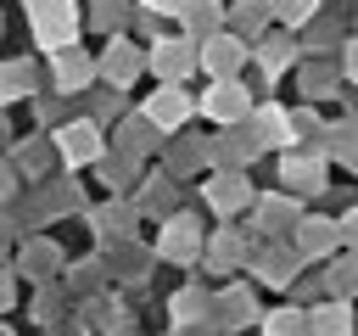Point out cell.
<instances>
[{"label":"cell","instance_id":"6da1fadb","mask_svg":"<svg viewBox=\"0 0 358 336\" xmlns=\"http://www.w3.org/2000/svg\"><path fill=\"white\" fill-rule=\"evenodd\" d=\"M246 106H252V95H246L235 78H213V90L201 95V112H207V118H218V123L246 118Z\"/></svg>","mask_w":358,"mask_h":336},{"label":"cell","instance_id":"7a4b0ae2","mask_svg":"<svg viewBox=\"0 0 358 336\" xmlns=\"http://www.w3.org/2000/svg\"><path fill=\"white\" fill-rule=\"evenodd\" d=\"M241 62H246V45H241L235 34H207V45H201V67H207L213 78H235Z\"/></svg>","mask_w":358,"mask_h":336},{"label":"cell","instance_id":"3957f363","mask_svg":"<svg viewBox=\"0 0 358 336\" xmlns=\"http://www.w3.org/2000/svg\"><path fill=\"white\" fill-rule=\"evenodd\" d=\"M145 118H151L157 129H179V123L190 118V101L179 95V84H168V90H157V95L145 101Z\"/></svg>","mask_w":358,"mask_h":336},{"label":"cell","instance_id":"277c9868","mask_svg":"<svg viewBox=\"0 0 358 336\" xmlns=\"http://www.w3.org/2000/svg\"><path fill=\"white\" fill-rule=\"evenodd\" d=\"M336 224L330 218H302L296 224V258H324V252H336Z\"/></svg>","mask_w":358,"mask_h":336},{"label":"cell","instance_id":"5b68a950","mask_svg":"<svg viewBox=\"0 0 358 336\" xmlns=\"http://www.w3.org/2000/svg\"><path fill=\"white\" fill-rule=\"evenodd\" d=\"M196 246H201L196 224H190V218H168V230H162V258H173V263H190V258H196Z\"/></svg>","mask_w":358,"mask_h":336},{"label":"cell","instance_id":"8992f818","mask_svg":"<svg viewBox=\"0 0 358 336\" xmlns=\"http://www.w3.org/2000/svg\"><path fill=\"white\" fill-rule=\"evenodd\" d=\"M62 157H67V162H90V157H101V134H95V123H67V129H62Z\"/></svg>","mask_w":358,"mask_h":336},{"label":"cell","instance_id":"52a82bcc","mask_svg":"<svg viewBox=\"0 0 358 336\" xmlns=\"http://www.w3.org/2000/svg\"><path fill=\"white\" fill-rule=\"evenodd\" d=\"M190 62H196V50H190V45H179V39H162V45H157V56H151V67H157L168 84H173V78H185V73H190Z\"/></svg>","mask_w":358,"mask_h":336},{"label":"cell","instance_id":"ba28073f","mask_svg":"<svg viewBox=\"0 0 358 336\" xmlns=\"http://www.w3.org/2000/svg\"><path fill=\"white\" fill-rule=\"evenodd\" d=\"M308 330H313V336H352V314H347V302H324V308H313V314H308Z\"/></svg>","mask_w":358,"mask_h":336},{"label":"cell","instance_id":"9c48e42d","mask_svg":"<svg viewBox=\"0 0 358 336\" xmlns=\"http://www.w3.org/2000/svg\"><path fill=\"white\" fill-rule=\"evenodd\" d=\"M207 202H213L218 213H235V207L246 202V179H241V174H218V179H207Z\"/></svg>","mask_w":358,"mask_h":336},{"label":"cell","instance_id":"30bf717a","mask_svg":"<svg viewBox=\"0 0 358 336\" xmlns=\"http://www.w3.org/2000/svg\"><path fill=\"white\" fill-rule=\"evenodd\" d=\"M252 263H257V280H268V286H291V280H296V269H291L296 252H280V246H274V252H257Z\"/></svg>","mask_w":358,"mask_h":336},{"label":"cell","instance_id":"8fae6325","mask_svg":"<svg viewBox=\"0 0 358 336\" xmlns=\"http://www.w3.org/2000/svg\"><path fill=\"white\" fill-rule=\"evenodd\" d=\"M280 179H285L291 190H319V185H324V162H308V157H285Z\"/></svg>","mask_w":358,"mask_h":336},{"label":"cell","instance_id":"7c38bea8","mask_svg":"<svg viewBox=\"0 0 358 336\" xmlns=\"http://www.w3.org/2000/svg\"><path fill=\"white\" fill-rule=\"evenodd\" d=\"M263 336H313V330H308V314L302 308H280V314L263 319Z\"/></svg>","mask_w":358,"mask_h":336},{"label":"cell","instance_id":"4fadbf2b","mask_svg":"<svg viewBox=\"0 0 358 336\" xmlns=\"http://www.w3.org/2000/svg\"><path fill=\"white\" fill-rule=\"evenodd\" d=\"M291 140V123H285V112H257V146H285Z\"/></svg>","mask_w":358,"mask_h":336},{"label":"cell","instance_id":"5bb4252c","mask_svg":"<svg viewBox=\"0 0 358 336\" xmlns=\"http://www.w3.org/2000/svg\"><path fill=\"white\" fill-rule=\"evenodd\" d=\"M330 291H336V297L358 291V252H347V258L336 263V274H330Z\"/></svg>","mask_w":358,"mask_h":336},{"label":"cell","instance_id":"9a60e30c","mask_svg":"<svg viewBox=\"0 0 358 336\" xmlns=\"http://www.w3.org/2000/svg\"><path fill=\"white\" fill-rule=\"evenodd\" d=\"M218 314H224V325H246V319H252V297H246V291H229V297L218 302Z\"/></svg>","mask_w":358,"mask_h":336},{"label":"cell","instance_id":"2e32d148","mask_svg":"<svg viewBox=\"0 0 358 336\" xmlns=\"http://www.w3.org/2000/svg\"><path fill=\"white\" fill-rule=\"evenodd\" d=\"M106 73H112V78H117V84H123V78H134V73H140V56H134V50H129V45H117V50H112V56H106Z\"/></svg>","mask_w":358,"mask_h":336},{"label":"cell","instance_id":"e0dca14e","mask_svg":"<svg viewBox=\"0 0 358 336\" xmlns=\"http://www.w3.org/2000/svg\"><path fill=\"white\" fill-rule=\"evenodd\" d=\"M213 11H218V6H213V0H185V11H179V17H185V22H190V28H196V34H201V28H207V22H213Z\"/></svg>","mask_w":358,"mask_h":336},{"label":"cell","instance_id":"ac0fdd59","mask_svg":"<svg viewBox=\"0 0 358 336\" xmlns=\"http://www.w3.org/2000/svg\"><path fill=\"white\" fill-rule=\"evenodd\" d=\"M274 17L280 22H308L313 17V0H274Z\"/></svg>","mask_w":358,"mask_h":336},{"label":"cell","instance_id":"d6986e66","mask_svg":"<svg viewBox=\"0 0 358 336\" xmlns=\"http://www.w3.org/2000/svg\"><path fill=\"white\" fill-rule=\"evenodd\" d=\"M196 308H207V297H201V291H185V297H173V319H185V325H190V319H201Z\"/></svg>","mask_w":358,"mask_h":336},{"label":"cell","instance_id":"ffe728a7","mask_svg":"<svg viewBox=\"0 0 358 336\" xmlns=\"http://www.w3.org/2000/svg\"><path fill=\"white\" fill-rule=\"evenodd\" d=\"M56 73H62V90H73V84L90 73V62H84V56H62V67H56Z\"/></svg>","mask_w":358,"mask_h":336},{"label":"cell","instance_id":"44dd1931","mask_svg":"<svg viewBox=\"0 0 358 336\" xmlns=\"http://www.w3.org/2000/svg\"><path fill=\"white\" fill-rule=\"evenodd\" d=\"M241 252H246V246H241L235 235H218V241H213V263H241Z\"/></svg>","mask_w":358,"mask_h":336},{"label":"cell","instance_id":"7402d4cb","mask_svg":"<svg viewBox=\"0 0 358 336\" xmlns=\"http://www.w3.org/2000/svg\"><path fill=\"white\" fill-rule=\"evenodd\" d=\"M257 56H263V67L274 73V67H280V62L291 56V45H285V39H263V50H257Z\"/></svg>","mask_w":358,"mask_h":336},{"label":"cell","instance_id":"603a6c76","mask_svg":"<svg viewBox=\"0 0 358 336\" xmlns=\"http://www.w3.org/2000/svg\"><path fill=\"white\" fill-rule=\"evenodd\" d=\"M123 224H129L123 207H106V213H101V230H106V235H123Z\"/></svg>","mask_w":358,"mask_h":336},{"label":"cell","instance_id":"cb8c5ba5","mask_svg":"<svg viewBox=\"0 0 358 336\" xmlns=\"http://www.w3.org/2000/svg\"><path fill=\"white\" fill-rule=\"evenodd\" d=\"M336 235H341V241H347V246L358 252V207H352V213H347V218L336 224Z\"/></svg>","mask_w":358,"mask_h":336},{"label":"cell","instance_id":"d4e9b609","mask_svg":"<svg viewBox=\"0 0 358 336\" xmlns=\"http://www.w3.org/2000/svg\"><path fill=\"white\" fill-rule=\"evenodd\" d=\"M145 6H151V11H162V17H179V11H185V0H145Z\"/></svg>","mask_w":358,"mask_h":336},{"label":"cell","instance_id":"484cf974","mask_svg":"<svg viewBox=\"0 0 358 336\" xmlns=\"http://www.w3.org/2000/svg\"><path fill=\"white\" fill-rule=\"evenodd\" d=\"M347 67H352V78H358V45H352V56H347Z\"/></svg>","mask_w":358,"mask_h":336}]
</instances>
